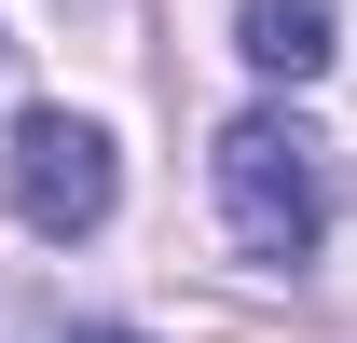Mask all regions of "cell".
Here are the masks:
<instances>
[{"label":"cell","mask_w":357,"mask_h":343,"mask_svg":"<svg viewBox=\"0 0 357 343\" xmlns=\"http://www.w3.org/2000/svg\"><path fill=\"white\" fill-rule=\"evenodd\" d=\"M206 178H220V234L248 261H316V234H330V137L303 110H234Z\"/></svg>","instance_id":"cell-1"},{"label":"cell","mask_w":357,"mask_h":343,"mask_svg":"<svg viewBox=\"0 0 357 343\" xmlns=\"http://www.w3.org/2000/svg\"><path fill=\"white\" fill-rule=\"evenodd\" d=\"M110 206H124L110 124H83V110H28V124H14V220L69 247V234H96Z\"/></svg>","instance_id":"cell-2"},{"label":"cell","mask_w":357,"mask_h":343,"mask_svg":"<svg viewBox=\"0 0 357 343\" xmlns=\"http://www.w3.org/2000/svg\"><path fill=\"white\" fill-rule=\"evenodd\" d=\"M234 55L261 83H316L344 42H330V0H234Z\"/></svg>","instance_id":"cell-3"},{"label":"cell","mask_w":357,"mask_h":343,"mask_svg":"<svg viewBox=\"0 0 357 343\" xmlns=\"http://www.w3.org/2000/svg\"><path fill=\"white\" fill-rule=\"evenodd\" d=\"M69 343H151V330H69Z\"/></svg>","instance_id":"cell-4"}]
</instances>
